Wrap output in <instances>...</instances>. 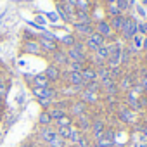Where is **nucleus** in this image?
<instances>
[{
    "label": "nucleus",
    "mask_w": 147,
    "mask_h": 147,
    "mask_svg": "<svg viewBox=\"0 0 147 147\" xmlns=\"http://www.w3.org/2000/svg\"><path fill=\"white\" fill-rule=\"evenodd\" d=\"M43 75L47 76V80H49L50 83H55V82L61 80V69H59V66H55V64H49Z\"/></svg>",
    "instance_id": "8"
},
{
    "label": "nucleus",
    "mask_w": 147,
    "mask_h": 147,
    "mask_svg": "<svg viewBox=\"0 0 147 147\" xmlns=\"http://www.w3.org/2000/svg\"><path fill=\"white\" fill-rule=\"evenodd\" d=\"M126 2L130 4V7H131V5H135V0H126Z\"/></svg>",
    "instance_id": "45"
},
{
    "label": "nucleus",
    "mask_w": 147,
    "mask_h": 147,
    "mask_svg": "<svg viewBox=\"0 0 147 147\" xmlns=\"http://www.w3.org/2000/svg\"><path fill=\"white\" fill-rule=\"evenodd\" d=\"M121 12H119V9L116 7V4L114 5H107V16L109 18H114V16H119Z\"/></svg>",
    "instance_id": "36"
},
{
    "label": "nucleus",
    "mask_w": 147,
    "mask_h": 147,
    "mask_svg": "<svg viewBox=\"0 0 147 147\" xmlns=\"http://www.w3.org/2000/svg\"><path fill=\"white\" fill-rule=\"evenodd\" d=\"M106 2H107V5H114V4H116V0H106Z\"/></svg>",
    "instance_id": "44"
},
{
    "label": "nucleus",
    "mask_w": 147,
    "mask_h": 147,
    "mask_svg": "<svg viewBox=\"0 0 147 147\" xmlns=\"http://www.w3.org/2000/svg\"><path fill=\"white\" fill-rule=\"evenodd\" d=\"M85 66L82 64V62H67V73H82V69H83Z\"/></svg>",
    "instance_id": "30"
},
{
    "label": "nucleus",
    "mask_w": 147,
    "mask_h": 147,
    "mask_svg": "<svg viewBox=\"0 0 147 147\" xmlns=\"http://www.w3.org/2000/svg\"><path fill=\"white\" fill-rule=\"evenodd\" d=\"M90 147H100V145H99V144H95V142H94V144H92V145H90Z\"/></svg>",
    "instance_id": "47"
},
{
    "label": "nucleus",
    "mask_w": 147,
    "mask_h": 147,
    "mask_svg": "<svg viewBox=\"0 0 147 147\" xmlns=\"http://www.w3.org/2000/svg\"><path fill=\"white\" fill-rule=\"evenodd\" d=\"M125 18H126V16H123V14L114 16V18H109V26H111V30L121 33V28H123V24H125Z\"/></svg>",
    "instance_id": "18"
},
{
    "label": "nucleus",
    "mask_w": 147,
    "mask_h": 147,
    "mask_svg": "<svg viewBox=\"0 0 147 147\" xmlns=\"http://www.w3.org/2000/svg\"><path fill=\"white\" fill-rule=\"evenodd\" d=\"M7 95V82H0V97H5Z\"/></svg>",
    "instance_id": "38"
},
{
    "label": "nucleus",
    "mask_w": 147,
    "mask_h": 147,
    "mask_svg": "<svg viewBox=\"0 0 147 147\" xmlns=\"http://www.w3.org/2000/svg\"><path fill=\"white\" fill-rule=\"evenodd\" d=\"M137 33H138V23L135 21V18H131V16L125 18V24L121 28V36L125 40H131Z\"/></svg>",
    "instance_id": "2"
},
{
    "label": "nucleus",
    "mask_w": 147,
    "mask_h": 147,
    "mask_svg": "<svg viewBox=\"0 0 147 147\" xmlns=\"http://www.w3.org/2000/svg\"><path fill=\"white\" fill-rule=\"evenodd\" d=\"M83 43H85V49H87V50H90V52H94V54H95L99 49H102V47L106 45V38L94 31L90 36H87V38L83 40Z\"/></svg>",
    "instance_id": "3"
},
{
    "label": "nucleus",
    "mask_w": 147,
    "mask_h": 147,
    "mask_svg": "<svg viewBox=\"0 0 147 147\" xmlns=\"http://www.w3.org/2000/svg\"><path fill=\"white\" fill-rule=\"evenodd\" d=\"M23 50L28 52V54H35V55H40L42 54V47H40V42L38 40H26Z\"/></svg>",
    "instance_id": "11"
},
{
    "label": "nucleus",
    "mask_w": 147,
    "mask_h": 147,
    "mask_svg": "<svg viewBox=\"0 0 147 147\" xmlns=\"http://www.w3.org/2000/svg\"><path fill=\"white\" fill-rule=\"evenodd\" d=\"M52 123H54V121H52L49 111H42L40 116H38V125H40V126H52Z\"/></svg>",
    "instance_id": "22"
},
{
    "label": "nucleus",
    "mask_w": 147,
    "mask_h": 147,
    "mask_svg": "<svg viewBox=\"0 0 147 147\" xmlns=\"http://www.w3.org/2000/svg\"><path fill=\"white\" fill-rule=\"evenodd\" d=\"M145 90H147V73H145V76H144V80H142V83H140Z\"/></svg>",
    "instance_id": "42"
},
{
    "label": "nucleus",
    "mask_w": 147,
    "mask_h": 147,
    "mask_svg": "<svg viewBox=\"0 0 147 147\" xmlns=\"http://www.w3.org/2000/svg\"><path fill=\"white\" fill-rule=\"evenodd\" d=\"M73 119L75 118H78V116H82V114H85L87 113V104L83 102V100H75V102H71L69 106H67V111H66Z\"/></svg>",
    "instance_id": "6"
},
{
    "label": "nucleus",
    "mask_w": 147,
    "mask_h": 147,
    "mask_svg": "<svg viewBox=\"0 0 147 147\" xmlns=\"http://www.w3.org/2000/svg\"><path fill=\"white\" fill-rule=\"evenodd\" d=\"M52 57H54L55 66H64V64H67V55H66V52H62L61 49H57L55 52H52Z\"/></svg>",
    "instance_id": "19"
},
{
    "label": "nucleus",
    "mask_w": 147,
    "mask_h": 147,
    "mask_svg": "<svg viewBox=\"0 0 147 147\" xmlns=\"http://www.w3.org/2000/svg\"><path fill=\"white\" fill-rule=\"evenodd\" d=\"M80 95H82L80 100H83L85 104H97V102H99V94H92V92H88V90H83Z\"/></svg>",
    "instance_id": "20"
},
{
    "label": "nucleus",
    "mask_w": 147,
    "mask_h": 147,
    "mask_svg": "<svg viewBox=\"0 0 147 147\" xmlns=\"http://www.w3.org/2000/svg\"><path fill=\"white\" fill-rule=\"evenodd\" d=\"M142 49L147 50V36H144V43H142Z\"/></svg>",
    "instance_id": "43"
},
{
    "label": "nucleus",
    "mask_w": 147,
    "mask_h": 147,
    "mask_svg": "<svg viewBox=\"0 0 147 147\" xmlns=\"http://www.w3.org/2000/svg\"><path fill=\"white\" fill-rule=\"evenodd\" d=\"M71 130H73V126H57V128H55L57 135H59L61 138H64L66 142H67V138H69V135H71Z\"/></svg>",
    "instance_id": "24"
},
{
    "label": "nucleus",
    "mask_w": 147,
    "mask_h": 147,
    "mask_svg": "<svg viewBox=\"0 0 147 147\" xmlns=\"http://www.w3.org/2000/svg\"><path fill=\"white\" fill-rule=\"evenodd\" d=\"M31 92L38 99H49V100H52L55 97V90L54 88H33Z\"/></svg>",
    "instance_id": "15"
},
{
    "label": "nucleus",
    "mask_w": 147,
    "mask_h": 147,
    "mask_svg": "<svg viewBox=\"0 0 147 147\" xmlns=\"http://www.w3.org/2000/svg\"><path fill=\"white\" fill-rule=\"evenodd\" d=\"M75 31L80 36H83V40H85L87 36H90L95 31V26L92 23H75Z\"/></svg>",
    "instance_id": "7"
},
{
    "label": "nucleus",
    "mask_w": 147,
    "mask_h": 147,
    "mask_svg": "<svg viewBox=\"0 0 147 147\" xmlns=\"http://www.w3.org/2000/svg\"><path fill=\"white\" fill-rule=\"evenodd\" d=\"M131 40H133V45H135V49H142V43H144V36H142V35H138V33H137V35H135Z\"/></svg>",
    "instance_id": "37"
},
{
    "label": "nucleus",
    "mask_w": 147,
    "mask_h": 147,
    "mask_svg": "<svg viewBox=\"0 0 147 147\" xmlns=\"http://www.w3.org/2000/svg\"><path fill=\"white\" fill-rule=\"evenodd\" d=\"M95 33H99L100 36H104V38H107V36H113V30H111V26H109V21H106V19H100L97 24H95Z\"/></svg>",
    "instance_id": "9"
},
{
    "label": "nucleus",
    "mask_w": 147,
    "mask_h": 147,
    "mask_svg": "<svg viewBox=\"0 0 147 147\" xmlns=\"http://www.w3.org/2000/svg\"><path fill=\"white\" fill-rule=\"evenodd\" d=\"M67 85L69 87H83L85 80L82 76V73H67Z\"/></svg>",
    "instance_id": "13"
},
{
    "label": "nucleus",
    "mask_w": 147,
    "mask_h": 147,
    "mask_svg": "<svg viewBox=\"0 0 147 147\" xmlns=\"http://www.w3.org/2000/svg\"><path fill=\"white\" fill-rule=\"evenodd\" d=\"M131 82H133V80H131V76H130V75H126V76H123V78L119 80V85H118V87H119L121 90L130 92V90L133 88V83H131Z\"/></svg>",
    "instance_id": "23"
},
{
    "label": "nucleus",
    "mask_w": 147,
    "mask_h": 147,
    "mask_svg": "<svg viewBox=\"0 0 147 147\" xmlns=\"http://www.w3.org/2000/svg\"><path fill=\"white\" fill-rule=\"evenodd\" d=\"M73 18L76 19V23H92V18H90V12H88V11H80V9H76Z\"/></svg>",
    "instance_id": "21"
},
{
    "label": "nucleus",
    "mask_w": 147,
    "mask_h": 147,
    "mask_svg": "<svg viewBox=\"0 0 147 147\" xmlns=\"http://www.w3.org/2000/svg\"><path fill=\"white\" fill-rule=\"evenodd\" d=\"M82 131H78L75 126H73V130H71V135H69V138H67V142H71V145H76L78 142H80V138H82Z\"/></svg>",
    "instance_id": "26"
},
{
    "label": "nucleus",
    "mask_w": 147,
    "mask_h": 147,
    "mask_svg": "<svg viewBox=\"0 0 147 147\" xmlns=\"http://www.w3.org/2000/svg\"><path fill=\"white\" fill-rule=\"evenodd\" d=\"M49 114H50V118H52V121H57V119H61L64 114H67L66 111H62V109H59V107H52V109H49Z\"/></svg>",
    "instance_id": "25"
},
{
    "label": "nucleus",
    "mask_w": 147,
    "mask_h": 147,
    "mask_svg": "<svg viewBox=\"0 0 147 147\" xmlns=\"http://www.w3.org/2000/svg\"><path fill=\"white\" fill-rule=\"evenodd\" d=\"M106 128H107V125H106V121L104 119H92V128H90V137H92V140L95 142V140H99L102 135H104V131H106Z\"/></svg>",
    "instance_id": "5"
},
{
    "label": "nucleus",
    "mask_w": 147,
    "mask_h": 147,
    "mask_svg": "<svg viewBox=\"0 0 147 147\" xmlns=\"http://www.w3.org/2000/svg\"><path fill=\"white\" fill-rule=\"evenodd\" d=\"M47 145H49V147H66V145H67V142H66L64 138H61L59 135H55V137L47 144Z\"/></svg>",
    "instance_id": "27"
},
{
    "label": "nucleus",
    "mask_w": 147,
    "mask_h": 147,
    "mask_svg": "<svg viewBox=\"0 0 147 147\" xmlns=\"http://www.w3.org/2000/svg\"><path fill=\"white\" fill-rule=\"evenodd\" d=\"M73 126H75L78 131H82L83 135H87V133L90 131V128H92V118L85 113V114L75 118V121H73Z\"/></svg>",
    "instance_id": "4"
},
{
    "label": "nucleus",
    "mask_w": 147,
    "mask_h": 147,
    "mask_svg": "<svg viewBox=\"0 0 147 147\" xmlns=\"http://www.w3.org/2000/svg\"><path fill=\"white\" fill-rule=\"evenodd\" d=\"M19 147H33L31 144H23V145H19Z\"/></svg>",
    "instance_id": "46"
},
{
    "label": "nucleus",
    "mask_w": 147,
    "mask_h": 147,
    "mask_svg": "<svg viewBox=\"0 0 147 147\" xmlns=\"http://www.w3.org/2000/svg\"><path fill=\"white\" fill-rule=\"evenodd\" d=\"M138 94L137 92H133V90H130V92H126V107H130L131 111H140V107H138Z\"/></svg>",
    "instance_id": "12"
},
{
    "label": "nucleus",
    "mask_w": 147,
    "mask_h": 147,
    "mask_svg": "<svg viewBox=\"0 0 147 147\" xmlns=\"http://www.w3.org/2000/svg\"><path fill=\"white\" fill-rule=\"evenodd\" d=\"M85 90H88V92H92V94H99L102 88H100V83L90 82V83H85Z\"/></svg>",
    "instance_id": "31"
},
{
    "label": "nucleus",
    "mask_w": 147,
    "mask_h": 147,
    "mask_svg": "<svg viewBox=\"0 0 147 147\" xmlns=\"http://www.w3.org/2000/svg\"><path fill=\"white\" fill-rule=\"evenodd\" d=\"M67 55V62H87V49L83 42H76L71 49H67L66 52Z\"/></svg>",
    "instance_id": "1"
},
{
    "label": "nucleus",
    "mask_w": 147,
    "mask_h": 147,
    "mask_svg": "<svg viewBox=\"0 0 147 147\" xmlns=\"http://www.w3.org/2000/svg\"><path fill=\"white\" fill-rule=\"evenodd\" d=\"M0 82H2V78H0Z\"/></svg>",
    "instance_id": "48"
},
{
    "label": "nucleus",
    "mask_w": 147,
    "mask_h": 147,
    "mask_svg": "<svg viewBox=\"0 0 147 147\" xmlns=\"http://www.w3.org/2000/svg\"><path fill=\"white\" fill-rule=\"evenodd\" d=\"M102 88H104L106 94H109V95H111V94H118V90H119V87H118L116 82H113V83H109L107 87H102Z\"/></svg>",
    "instance_id": "34"
},
{
    "label": "nucleus",
    "mask_w": 147,
    "mask_h": 147,
    "mask_svg": "<svg viewBox=\"0 0 147 147\" xmlns=\"http://www.w3.org/2000/svg\"><path fill=\"white\" fill-rule=\"evenodd\" d=\"M82 76L85 80V83H90V82H97V67H92V66H85L82 69Z\"/></svg>",
    "instance_id": "14"
},
{
    "label": "nucleus",
    "mask_w": 147,
    "mask_h": 147,
    "mask_svg": "<svg viewBox=\"0 0 147 147\" xmlns=\"http://www.w3.org/2000/svg\"><path fill=\"white\" fill-rule=\"evenodd\" d=\"M38 102H40L42 106H45V107H49V104H50V100H49V99H38Z\"/></svg>",
    "instance_id": "41"
},
{
    "label": "nucleus",
    "mask_w": 147,
    "mask_h": 147,
    "mask_svg": "<svg viewBox=\"0 0 147 147\" xmlns=\"http://www.w3.org/2000/svg\"><path fill=\"white\" fill-rule=\"evenodd\" d=\"M31 85H33V88H50V82L47 80V76L43 75V73H42V75L33 76Z\"/></svg>",
    "instance_id": "16"
},
{
    "label": "nucleus",
    "mask_w": 147,
    "mask_h": 147,
    "mask_svg": "<svg viewBox=\"0 0 147 147\" xmlns=\"http://www.w3.org/2000/svg\"><path fill=\"white\" fill-rule=\"evenodd\" d=\"M116 7H118L119 12L123 14V12H126V11L130 9V4L126 2V0H116Z\"/></svg>",
    "instance_id": "35"
},
{
    "label": "nucleus",
    "mask_w": 147,
    "mask_h": 147,
    "mask_svg": "<svg viewBox=\"0 0 147 147\" xmlns=\"http://www.w3.org/2000/svg\"><path fill=\"white\" fill-rule=\"evenodd\" d=\"M55 135H57V131H55L54 126H42V128H40V133H38V138H40L42 142L49 144Z\"/></svg>",
    "instance_id": "10"
},
{
    "label": "nucleus",
    "mask_w": 147,
    "mask_h": 147,
    "mask_svg": "<svg viewBox=\"0 0 147 147\" xmlns=\"http://www.w3.org/2000/svg\"><path fill=\"white\" fill-rule=\"evenodd\" d=\"M94 144V140H92V137H88V133L87 135H82V138H80V142L76 144V147H90Z\"/></svg>",
    "instance_id": "32"
},
{
    "label": "nucleus",
    "mask_w": 147,
    "mask_h": 147,
    "mask_svg": "<svg viewBox=\"0 0 147 147\" xmlns=\"http://www.w3.org/2000/svg\"><path fill=\"white\" fill-rule=\"evenodd\" d=\"M55 7H57V12H59V16H61V18H62V19H64L66 23H69V21L73 19V18H71V16H69V14L66 12V9H64V5H62V2H59V4H57Z\"/></svg>",
    "instance_id": "28"
},
{
    "label": "nucleus",
    "mask_w": 147,
    "mask_h": 147,
    "mask_svg": "<svg viewBox=\"0 0 147 147\" xmlns=\"http://www.w3.org/2000/svg\"><path fill=\"white\" fill-rule=\"evenodd\" d=\"M118 114H119V119H121L123 123H126V125L135 123V116H133V111H131L130 107H121Z\"/></svg>",
    "instance_id": "17"
},
{
    "label": "nucleus",
    "mask_w": 147,
    "mask_h": 147,
    "mask_svg": "<svg viewBox=\"0 0 147 147\" xmlns=\"http://www.w3.org/2000/svg\"><path fill=\"white\" fill-rule=\"evenodd\" d=\"M138 33H142V36L147 35V23H140L138 24Z\"/></svg>",
    "instance_id": "39"
},
{
    "label": "nucleus",
    "mask_w": 147,
    "mask_h": 147,
    "mask_svg": "<svg viewBox=\"0 0 147 147\" xmlns=\"http://www.w3.org/2000/svg\"><path fill=\"white\" fill-rule=\"evenodd\" d=\"M61 43H62L64 47H67V49H71L73 45H75V43H76V38H75V36H73V35H66V36H64V38L61 40Z\"/></svg>",
    "instance_id": "33"
},
{
    "label": "nucleus",
    "mask_w": 147,
    "mask_h": 147,
    "mask_svg": "<svg viewBox=\"0 0 147 147\" xmlns=\"http://www.w3.org/2000/svg\"><path fill=\"white\" fill-rule=\"evenodd\" d=\"M73 121L75 119H73L69 114H64L61 119H57V126H73Z\"/></svg>",
    "instance_id": "29"
},
{
    "label": "nucleus",
    "mask_w": 147,
    "mask_h": 147,
    "mask_svg": "<svg viewBox=\"0 0 147 147\" xmlns=\"http://www.w3.org/2000/svg\"><path fill=\"white\" fill-rule=\"evenodd\" d=\"M140 135L147 140V125H144V126H140Z\"/></svg>",
    "instance_id": "40"
}]
</instances>
